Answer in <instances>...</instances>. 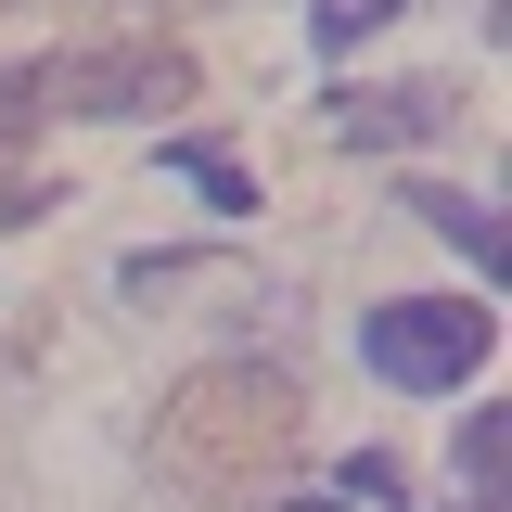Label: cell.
<instances>
[{"instance_id":"cell-7","label":"cell","mask_w":512,"mask_h":512,"mask_svg":"<svg viewBox=\"0 0 512 512\" xmlns=\"http://www.w3.org/2000/svg\"><path fill=\"white\" fill-rule=\"evenodd\" d=\"M500 461H512V423H500V410H474V423H461V474H474V512H500Z\"/></svg>"},{"instance_id":"cell-4","label":"cell","mask_w":512,"mask_h":512,"mask_svg":"<svg viewBox=\"0 0 512 512\" xmlns=\"http://www.w3.org/2000/svg\"><path fill=\"white\" fill-rule=\"evenodd\" d=\"M333 128H346L359 154H397V141H448V128H461V103H448L436 77H384V90H346V103H333Z\"/></svg>"},{"instance_id":"cell-3","label":"cell","mask_w":512,"mask_h":512,"mask_svg":"<svg viewBox=\"0 0 512 512\" xmlns=\"http://www.w3.org/2000/svg\"><path fill=\"white\" fill-rule=\"evenodd\" d=\"M487 346H500V320L461 308V295H397V308L359 320V359H372L384 384H410V397H448V384L487 372Z\"/></svg>"},{"instance_id":"cell-1","label":"cell","mask_w":512,"mask_h":512,"mask_svg":"<svg viewBox=\"0 0 512 512\" xmlns=\"http://www.w3.org/2000/svg\"><path fill=\"white\" fill-rule=\"evenodd\" d=\"M154 461L180 474L192 500H256L282 461H295V384L256 372V359H218L192 372L167 410H154Z\"/></svg>"},{"instance_id":"cell-9","label":"cell","mask_w":512,"mask_h":512,"mask_svg":"<svg viewBox=\"0 0 512 512\" xmlns=\"http://www.w3.org/2000/svg\"><path fill=\"white\" fill-rule=\"evenodd\" d=\"M52 205H64V192L39 180V167H13V154H0V218H52Z\"/></svg>"},{"instance_id":"cell-8","label":"cell","mask_w":512,"mask_h":512,"mask_svg":"<svg viewBox=\"0 0 512 512\" xmlns=\"http://www.w3.org/2000/svg\"><path fill=\"white\" fill-rule=\"evenodd\" d=\"M384 13H397V0H308V26H320V52H359V39H372Z\"/></svg>"},{"instance_id":"cell-5","label":"cell","mask_w":512,"mask_h":512,"mask_svg":"<svg viewBox=\"0 0 512 512\" xmlns=\"http://www.w3.org/2000/svg\"><path fill=\"white\" fill-rule=\"evenodd\" d=\"M410 205H423V231H448V244L474 256V269H487V282H500V269H512V244H500V218H487V205H474V192H410Z\"/></svg>"},{"instance_id":"cell-2","label":"cell","mask_w":512,"mask_h":512,"mask_svg":"<svg viewBox=\"0 0 512 512\" xmlns=\"http://www.w3.org/2000/svg\"><path fill=\"white\" fill-rule=\"evenodd\" d=\"M192 103V52L167 39H103V52H39V64H0V141L39 116H167Z\"/></svg>"},{"instance_id":"cell-6","label":"cell","mask_w":512,"mask_h":512,"mask_svg":"<svg viewBox=\"0 0 512 512\" xmlns=\"http://www.w3.org/2000/svg\"><path fill=\"white\" fill-rule=\"evenodd\" d=\"M167 180H192L205 205H218V218H256V180L231 167V154H218V141H167Z\"/></svg>"}]
</instances>
